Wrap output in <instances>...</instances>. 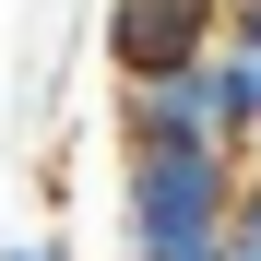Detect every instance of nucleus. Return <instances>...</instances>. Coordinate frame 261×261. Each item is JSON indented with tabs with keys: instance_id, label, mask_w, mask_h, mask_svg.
Segmentation results:
<instances>
[{
	"instance_id": "nucleus-3",
	"label": "nucleus",
	"mask_w": 261,
	"mask_h": 261,
	"mask_svg": "<svg viewBox=\"0 0 261 261\" xmlns=\"http://www.w3.org/2000/svg\"><path fill=\"white\" fill-rule=\"evenodd\" d=\"M0 261H71L60 238H0Z\"/></svg>"
},
{
	"instance_id": "nucleus-1",
	"label": "nucleus",
	"mask_w": 261,
	"mask_h": 261,
	"mask_svg": "<svg viewBox=\"0 0 261 261\" xmlns=\"http://www.w3.org/2000/svg\"><path fill=\"white\" fill-rule=\"evenodd\" d=\"M238 202H249V154H226V143H119L130 261H226Z\"/></svg>"
},
{
	"instance_id": "nucleus-2",
	"label": "nucleus",
	"mask_w": 261,
	"mask_h": 261,
	"mask_svg": "<svg viewBox=\"0 0 261 261\" xmlns=\"http://www.w3.org/2000/svg\"><path fill=\"white\" fill-rule=\"evenodd\" d=\"M214 48H226V0H107V71H119V95L190 83Z\"/></svg>"
}]
</instances>
